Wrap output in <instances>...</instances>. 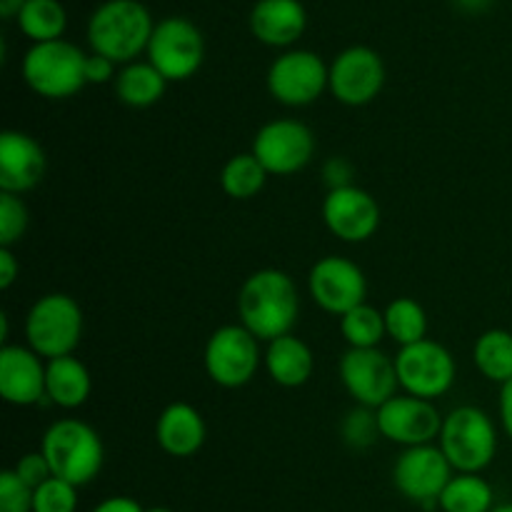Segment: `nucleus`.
<instances>
[{
	"instance_id": "obj_1",
	"label": "nucleus",
	"mask_w": 512,
	"mask_h": 512,
	"mask_svg": "<svg viewBox=\"0 0 512 512\" xmlns=\"http://www.w3.org/2000/svg\"><path fill=\"white\" fill-rule=\"evenodd\" d=\"M238 313L245 330L273 343L290 335L300 313L298 288L283 270L265 268L250 275L238 293Z\"/></svg>"
},
{
	"instance_id": "obj_2",
	"label": "nucleus",
	"mask_w": 512,
	"mask_h": 512,
	"mask_svg": "<svg viewBox=\"0 0 512 512\" xmlns=\"http://www.w3.org/2000/svg\"><path fill=\"white\" fill-rule=\"evenodd\" d=\"M40 453L48 460L53 478L83 488L98 478L103 468V440L83 420L65 418L50 425L43 435Z\"/></svg>"
},
{
	"instance_id": "obj_3",
	"label": "nucleus",
	"mask_w": 512,
	"mask_h": 512,
	"mask_svg": "<svg viewBox=\"0 0 512 512\" xmlns=\"http://www.w3.org/2000/svg\"><path fill=\"white\" fill-rule=\"evenodd\" d=\"M153 30L150 13L138 0H110L90 18L88 43L113 63H133L140 50H148Z\"/></svg>"
},
{
	"instance_id": "obj_4",
	"label": "nucleus",
	"mask_w": 512,
	"mask_h": 512,
	"mask_svg": "<svg viewBox=\"0 0 512 512\" xmlns=\"http://www.w3.org/2000/svg\"><path fill=\"white\" fill-rule=\"evenodd\" d=\"M440 450L458 473H483L498 450V433L488 415L473 405L450 410L440 430Z\"/></svg>"
},
{
	"instance_id": "obj_5",
	"label": "nucleus",
	"mask_w": 512,
	"mask_h": 512,
	"mask_svg": "<svg viewBox=\"0 0 512 512\" xmlns=\"http://www.w3.org/2000/svg\"><path fill=\"white\" fill-rule=\"evenodd\" d=\"M83 335V310L70 295L50 293L35 300L25 318V338L40 358L73 355Z\"/></svg>"
},
{
	"instance_id": "obj_6",
	"label": "nucleus",
	"mask_w": 512,
	"mask_h": 512,
	"mask_svg": "<svg viewBox=\"0 0 512 512\" xmlns=\"http://www.w3.org/2000/svg\"><path fill=\"white\" fill-rule=\"evenodd\" d=\"M85 58L73 43H35L23 58V78L43 98H70L85 85Z\"/></svg>"
},
{
	"instance_id": "obj_7",
	"label": "nucleus",
	"mask_w": 512,
	"mask_h": 512,
	"mask_svg": "<svg viewBox=\"0 0 512 512\" xmlns=\"http://www.w3.org/2000/svg\"><path fill=\"white\" fill-rule=\"evenodd\" d=\"M398 383L413 398L435 400L448 393L455 383V360L448 348L435 340L405 345L395 355Z\"/></svg>"
},
{
	"instance_id": "obj_8",
	"label": "nucleus",
	"mask_w": 512,
	"mask_h": 512,
	"mask_svg": "<svg viewBox=\"0 0 512 512\" xmlns=\"http://www.w3.org/2000/svg\"><path fill=\"white\" fill-rule=\"evenodd\" d=\"M260 365L258 338L243 325H223L205 345V370L220 388H243Z\"/></svg>"
},
{
	"instance_id": "obj_9",
	"label": "nucleus",
	"mask_w": 512,
	"mask_h": 512,
	"mask_svg": "<svg viewBox=\"0 0 512 512\" xmlns=\"http://www.w3.org/2000/svg\"><path fill=\"white\" fill-rule=\"evenodd\" d=\"M453 480V465L448 463L440 445H418V448H405L393 468V483L410 503H418L423 508H435Z\"/></svg>"
},
{
	"instance_id": "obj_10",
	"label": "nucleus",
	"mask_w": 512,
	"mask_h": 512,
	"mask_svg": "<svg viewBox=\"0 0 512 512\" xmlns=\"http://www.w3.org/2000/svg\"><path fill=\"white\" fill-rule=\"evenodd\" d=\"M203 55V35L185 18H165L150 35L148 63L165 80H188L200 68Z\"/></svg>"
},
{
	"instance_id": "obj_11",
	"label": "nucleus",
	"mask_w": 512,
	"mask_h": 512,
	"mask_svg": "<svg viewBox=\"0 0 512 512\" xmlns=\"http://www.w3.org/2000/svg\"><path fill=\"white\" fill-rule=\"evenodd\" d=\"M340 380L355 403L370 410L383 408L390 398H395L400 385L395 360L378 348H350L340 358Z\"/></svg>"
},
{
	"instance_id": "obj_12",
	"label": "nucleus",
	"mask_w": 512,
	"mask_h": 512,
	"mask_svg": "<svg viewBox=\"0 0 512 512\" xmlns=\"http://www.w3.org/2000/svg\"><path fill=\"white\" fill-rule=\"evenodd\" d=\"M330 85V68L310 50H290L268 70V90L278 103L303 108L315 103Z\"/></svg>"
},
{
	"instance_id": "obj_13",
	"label": "nucleus",
	"mask_w": 512,
	"mask_h": 512,
	"mask_svg": "<svg viewBox=\"0 0 512 512\" xmlns=\"http://www.w3.org/2000/svg\"><path fill=\"white\" fill-rule=\"evenodd\" d=\"M250 153L268 175H293L310 163L315 140L308 125L300 120H273L258 130Z\"/></svg>"
},
{
	"instance_id": "obj_14",
	"label": "nucleus",
	"mask_w": 512,
	"mask_h": 512,
	"mask_svg": "<svg viewBox=\"0 0 512 512\" xmlns=\"http://www.w3.org/2000/svg\"><path fill=\"white\" fill-rule=\"evenodd\" d=\"M310 298L315 300L318 308L325 313H333L343 318L353 308L365 303L368 295V280H365L363 270L348 258H338V255H328V258L318 260L310 270L308 278Z\"/></svg>"
},
{
	"instance_id": "obj_15",
	"label": "nucleus",
	"mask_w": 512,
	"mask_h": 512,
	"mask_svg": "<svg viewBox=\"0 0 512 512\" xmlns=\"http://www.w3.org/2000/svg\"><path fill=\"white\" fill-rule=\"evenodd\" d=\"M385 85V65L375 50L365 45L343 50L330 65V93L343 105H368Z\"/></svg>"
},
{
	"instance_id": "obj_16",
	"label": "nucleus",
	"mask_w": 512,
	"mask_h": 512,
	"mask_svg": "<svg viewBox=\"0 0 512 512\" xmlns=\"http://www.w3.org/2000/svg\"><path fill=\"white\" fill-rule=\"evenodd\" d=\"M378 428L383 438L390 443L405 445V448H418V445H430L440 438L443 430V418L433 400L413 398V395H395L383 408H378Z\"/></svg>"
},
{
	"instance_id": "obj_17",
	"label": "nucleus",
	"mask_w": 512,
	"mask_h": 512,
	"mask_svg": "<svg viewBox=\"0 0 512 512\" xmlns=\"http://www.w3.org/2000/svg\"><path fill=\"white\" fill-rule=\"evenodd\" d=\"M323 220L330 233L343 243H363L380 225V205L368 190L345 185L330 190L323 200Z\"/></svg>"
},
{
	"instance_id": "obj_18",
	"label": "nucleus",
	"mask_w": 512,
	"mask_h": 512,
	"mask_svg": "<svg viewBox=\"0 0 512 512\" xmlns=\"http://www.w3.org/2000/svg\"><path fill=\"white\" fill-rule=\"evenodd\" d=\"M0 395L5 403L28 408L45 398V365L35 350L20 345L0 348Z\"/></svg>"
},
{
	"instance_id": "obj_19",
	"label": "nucleus",
	"mask_w": 512,
	"mask_h": 512,
	"mask_svg": "<svg viewBox=\"0 0 512 512\" xmlns=\"http://www.w3.org/2000/svg\"><path fill=\"white\" fill-rule=\"evenodd\" d=\"M43 173V148L20 130H5L0 135V190L13 195L28 193L43 180Z\"/></svg>"
},
{
	"instance_id": "obj_20",
	"label": "nucleus",
	"mask_w": 512,
	"mask_h": 512,
	"mask_svg": "<svg viewBox=\"0 0 512 512\" xmlns=\"http://www.w3.org/2000/svg\"><path fill=\"white\" fill-rule=\"evenodd\" d=\"M305 8L298 0H260L250 13L255 38L273 48L293 45L305 33Z\"/></svg>"
},
{
	"instance_id": "obj_21",
	"label": "nucleus",
	"mask_w": 512,
	"mask_h": 512,
	"mask_svg": "<svg viewBox=\"0 0 512 512\" xmlns=\"http://www.w3.org/2000/svg\"><path fill=\"white\" fill-rule=\"evenodd\" d=\"M155 440L173 458H190L205 443V420L193 405L173 403L160 413Z\"/></svg>"
},
{
	"instance_id": "obj_22",
	"label": "nucleus",
	"mask_w": 512,
	"mask_h": 512,
	"mask_svg": "<svg viewBox=\"0 0 512 512\" xmlns=\"http://www.w3.org/2000/svg\"><path fill=\"white\" fill-rule=\"evenodd\" d=\"M90 388L88 368L73 355L48 360L45 365V398L58 408H80L90 398Z\"/></svg>"
},
{
	"instance_id": "obj_23",
	"label": "nucleus",
	"mask_w": 512,
	"mask_h": 512,
	"mask_svg": "<svg viewBox=\"0 0 512 512\" xmlns=\"http://www.w3.org/2000/svg\"><path fill=\"white\" fill-rule=\"evenodd\" d=\"M265 368L280 388H300L313 375V353L295 335H283L268 343Z\"/></svg>"
},
{
	"instance_id": "obj_24",
	"label": "nucleus",
	"mask_w": 512,
	"mask_h": 512,
	"mask_svg": "<svg viewBox=\"0 0 512 512\" xmlns=\"http://www.w3.org/2000/svg\"><path fill=\"white\" fill-rule=\"evenodd\" d=\"M165 83L168 80L150 63H128L115 78V93L130 108H150L163 98Z\"/></svg>"
},
{
	"instance_id": "obj_25",
	"label": "nucleus",
	"mask_w": 512,
	"mask_h": 512,
	"mask_svg": "<svg viewBox=\"0 0 512 512\" xmlns=\"http://www.w3.org/2000/svg\"><path fill=\"white\" fill-rule=\"evenodd\" d=\"M493 488L478 473H458L438 500L443 512H493Z\"/></svg>"
},
{
	"instance_id": "obj_26",
	"label": "nucleus",
	"mask_w": 512,
	"mask_h": 512,
	"mask_svg": "<svg viewBox=\"0 0 512 512\" xmlns=\"http://www.w3.org/2000/svg\"><path fill=\"white\" fill-rule=\"evenodd\" d=\"M473 360L475 368L490 383H508L512 380V333L495 328L480 335L473 348Z\"/></svg>"
},
{
	"instance_id": "obj_27",
	"label": "nucleus",
	"mask_w": 512,
	"mask_h": 512,
	"mask_svg": "<svg viewBox=\"0 0 512 512\" xmlns=\"http://www.w3.org/2000/svg\"><path fill=\"white\" fill-rule=\"evenodd\" d=\"M20 30L33 43H50L60 40L68 25V15L58 0H28L18 13Z\"/></svg>"
},
{
	"instance_id": "obj_28",
	"label": "nucleus",
	"mask_w": 512,
	"mask_h": 512,
	"mask_svg": "<svg viewBox=\"0 0 512 512\" xmlns=\"http://www.w3.org/2000/svg\"><path fill=\"white\" fill-rule=\"evenodd\" d=\"M385 333L405 348L425 340L428 333V315H425L423 305L413 298H395L393 303L385 308Z\"/></svg>"
},
{
	"instance_id": "obj_29",
	"label": "nucleus",
	"mask_w": 512,
	"mask_h": 512,
	"mask_svg": "<svg viewBox=\"0 0 512 512\" xmlns=\"http://www.w3.org/2000/svg\"><path fill=\"white\" fill-rule=\"evenodd\" d=\"M265 180H268V170L253 153L233 155L220 173V185L235 200L255 198L265 188Z\"/></svg>"
},
{
	"instance_id": "obj_30",
	"label": "nucleus",
	"mask_w": 512,
	"mask_h": 512,
	"mask_svg": "<svg viewBox=\"0 0 512 512\" xmlns=\"http://www.w3.org/2000/svg\"><path fill=\"white\" fill-rule=\"evenodd\" d=\"M340 333L348 340L350 348H378L385 338V315L373 305L363 303L340 318Z\"/></svg>"
},
{
	"instance_id": "obj_31",
	"label": "nucleus",
	"mask_w": 512,
	"mask_h": 512,
	"mask_svg": "<svg viewBox=\"0 0 512 512\" xmlns=\"http://www.w3.org/2000/svg\"><path fill=\"white\" fill-rule=\"evenodd\" d=\"M78 510V488L60 478L45 480L33 490V512H75Z\"/></svg>"
},
{
	"instance_id": "obj_32",
	"label": "nucleus",
	"mask_w": 512,
	"mask_h": 512,
	"mask_svg": "<svg viewBox=\"0 0 512 512\" xmlns=\"http://www.w3.org/2000/svg\"><path fill=\"white\" fill-rule=\"evenodd\" d=\"M28 228V208L20 195L0 193V248H13Z\"/></svg>"
},
{
	"instance_id": "obj_33",
	"label": "nucleus",
	"mask_w": 512,
	"mask_h": 512,
	"mask_svg": "<svg viewBox=\"0 0 512 512\" xmlns=\"http://www.w3.org/2000/svg\"><path fill=\"white\" fill-rule=\"evenodd\" d=\"M378 433V415L370 413V408L353 410L343 423L345 443H350L353 448H368V445L375 443V435Z\"/></svg>"
},
{
	"instance_id": "obj_34",
	"label": "nucleus",
	"mask_w": 512,
	"mask_h": 512,
	"mask_svg": "<svg viewBox=\"0 0 512 512\" xmlns=\"http://www.w3.org/2000/svg\"><path fill=\"white\" fill-rule=\"evenodd\" d=\"M0 512H33V488H28L13 470L0 475Z\"/></svg>"
},
{
	"instance_id": "obj_35",
	"label": "nucleus",
	"mask_w": 512,
	"mask_h": 512,
	"mask_svg": "<svg viewBox=\"0 0 512 512\" xmlns=\"http://www.w3.org/2000/svg\"><path fill=\"white\" fill-rule=\"evenodd\" d=\"M13 473L18 475L20 480H23L28 488H40V485L45 483V480L53 478V470H50L48 460H45L43 453H28L23 455V458L15 463Z\"/></svg>"
},
{
	"instance_id": "obj_36",
	"label": "nucleus",
	"mask_w": 512,
	"mask_h": 512,
	"mask_svg": "<svg viewBox=\"0 0 512 512\" xmlns=\"http://www.w3.org/2000/svg\"><path fill=\"white\" fill-rule=\"evenodd\" d=\"M115 75V63L105 55H88L85 58V83H108Z\"/></svg>"
},
{
	"instance_id": "obj_37",
	"label": "nucleus",
	"mask_w": 512,
	"mask_h": 512,
	"mask_svg": "<svg viewBox=\"0 0 512 512\" xmlns=\"http://www.w3.org/2000/svg\"><path fill=\"white\" fill-rule=\"evenodd\" d=\"M325 178H328L330 190L345 188V185H350V178H353V168L348 165V160L333 158L325 165Z\"/></svg>"
},
{
	"instance_id": "obj_38",
	"label": "nucleus",
	"mask_w": 512,
	"mask_h": 512,
	"mask_svg": "<svg viewBox=\"0 0 512 512\" xmlns=\"http://www.w3.org/2000/svg\"><path fill=\"white\" fill-rule=\"evenodd\" d=\"M18 270V260H15L13 250L0 248V288L8 290L18 278Z\"/></svg>"
},
{
	"instance_id": "obj_39",
	"label": "nucleus",
	"mask_w": 512,
	"mask_h": 512,
	"mask_svg": "<svg viewBox=\"0 0 512 512\" xmlns=\"http://www.w3.org/2000/svg\"><path fill=\"white\" fill-rule=\"evenodd\" d=\"M93 512H145L140 508L138 500L133 498H125V495H115V498L103 500L93 508Z\"/></svg>"
},
{
	"instance_id": "obj_40",
	"label": "nucleus",
	"mask_w": 512,
	"mask_h": 512,
	"mask_svg": "<svg viewBox=\"0 0 512 512\" xmlns=\"http://www.w3.org/2000/svg\"><path fill=\"white\" fill-rule=\"evenodd\" d=\"M500 423H503V430L512 440V380H508L500 390Z\"/></svg>"
},
{
	"instance_id": "obj_41",
	"label": "nucleus",
	"mask_w": 512,
	"mask_h": 512,
	"mask_svg": "<svg viewBox=\"0 0 512 512\" xmlns=\"http://www.w3.org/2000/svg\"><path fill=\"white\" fill-rule=\"evenodd\" d=\"M28 3V0H0V15L3 18H13V15L20 13V8Z\"/></svg>"
},
{
	"instance_id": "obj_42",
	"label": "nucleus",
	"mask_w": 512,
	"mask_h": 512,
	"mask_svg": "<svg viewBox=\"0 0 512 512\" xmlns=\"http://www.w3.org/2000/svg\"><path fill=\"white\" fill-rule=\"evenodd\" d=\"M493 512H512V503H505V505H498V508H493Z\"/></svg>"
},
{
	"instance_id": "obj_43",
	"label": "nucleus",
	"mask_w": 512,
	"mask_h": 512,
	"mask_svg": "<svg viewBox=\"0 0 512 512\" xmlns=\"http://www.w3.org/2000/svg\"><path fill=\"white\" fill-rule=\"evenodd\" d=\"M145 512H173L170 508H150V510H145Z\"/></svg>"
}]
</instances>
